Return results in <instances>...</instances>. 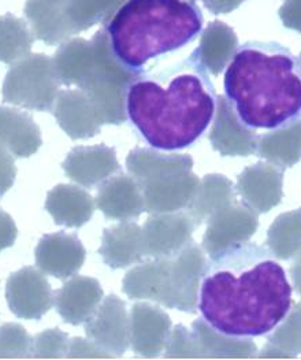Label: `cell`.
Returning a JSON list of instances; mask_svg holds the SVG:
<instances>
[{"label":"cell","mask_w":301,"mask_h":360,"mask_svg":"<svg viewBox=\"0 0 301 360\" xmlns=\"http://www.w3.org/2000/svg\"><path fill=\"white\" fill-rule=\"evenodd\" d=\"M199 297L205 322L244 338L273 332L292 307V288L282 266L266 247L250 241L210 257Z\"/></svg>","instance_id":"6da1fadb"},{"label":"cell","mask_w":301,"mask_h":360,"mask_svg":"<svg viewBox=\"0 0 301 360\" xmlns=\"http://www.w3.org/2000/svg\"><path fill=\"white\" fill-rule=\"evenodd\" d=\"M225 92L248 127L279 128L301 115L299 62L276 43H247L226 70Z\"/></svg>","instance_id":"7a4b0ae2"},{"label":"cell","mask_w":301,"mask_h":360,"mask_svg":"<svg viewBox=\"0 0 301 360\" xmlns=\"http://www.w3.org/2000/svg\"><path fill=\"white\" fill-rule=\"evenodd\" d=\"M217 98L212 84L196 65L193 73L173 78L167 86L137 79L127 94V115L152 147L184 150L199 140L212 121Z\"/></svg>","instance_id":"3957f363"},{"label":"cell","mask_w":301,"mask_h":360,"mask_svg":"<svg viewBox=\"0 0 301 360\" xmlns=\"http://www.w3.org/2000/svg\"><path fill=\"white\" fill-rule=\"evenodd\" d=\"M203 26L200 8L186 0H127L108 22L115 55L137 70L192 41Z\"/></svg>","instance_id":"277c9868"},{"label":"cell","mask_w":301,"mask_h":360,"mask_svg":"<svg viewBox=\"0 0 301 360\" xmlns=\"http://www.w3.org/2000/svg\"><path fill=\"white\" fill-rule=\"evenodd\" d=\"M53 66L60 84L77 85L96 107L101 124L122 125L127 120V94L140 73L115 55L108 32L92 40L72 39L55 53Z\"/></svg>","instance_id":"5b68a950"},{"label":"cell","mask_w":301,"mask_h":360,"mask_svg":"<svg viewBox=\"0 0 301 360\" xmlns=\"http://www.w3.org/2000/svg\"><path fill=\"white\" fill-rule=\"evenodd\" d=\"M205 266L204 250L189 243L174 257H156L132 269L122 289L130 299L152 300L167 309L193 312Z\"/></svg>","instance_id":"8992f818"},{"label":"cell","mask_w":301,"mask_h":360,"mask_svg":"<svg viewBox=\"0 0 301 360\" xmlns=\"http://www.w3.org/2000/svg\"><path fill=\"white\" fill-rule=\"evenodd\" d=\"M60 81L53 60L44 53L27 55L15 62L3 82V102L34 111L53 108Z\"/></svg>","instance_id":"52a82bcc"},{"label":"cell","mask_w":301,"mask_h":360,"mask_svg":"<svg viewBox=\"0 0 301 360\" xmlns=\"http://www.w3.org/2000/svg\"><path fill=\"white\" fill-rule=\"evenodd\" d=\"M257 226V214L243 202L236 200L207 221L203 250L210 257H218L233 247L248 243Z\"/></svg>","instance_id":"ba28073f"},{"label":"cell","mask_w":301,"mask_h":360,"mask_svg":"<svg viewBox=\"0 0 301 360\" xmlns=\"http://www.w3.org/2000/svg\"><path fill=\"white\" fill-rule=\"evenodd\" d=\"M85 332L113 358L122 356L130 344V318L125 302L115 295L107 296L87 321Z\"/></svg>","instance_id":"9c48e42d"},{"label":"cell","mask_w":301,"mask_h":360,"mask_svg":"<svg viewBox=\"0 0 301 360\" xmlns=\"http://www.w3.org/2000/svg\"><path fill=\"white\" fill-rule=\"evenodd\" d=\"M195 228L188 212L153 214L141 228L146 255L155 259L174 257L192 243Z\"/></svg>","instance_id":"30bf717a"},{"label":"cell","mask_w":301,"mask_h":360,"mask_svg":"<svg viewBox=\"0 0 301 360\" xmlns=\"http://www.w3.org/2000/svg\"><path fill=\"white\" fill-rule=\"evenodd\" d=\"M6 299L11 312L23 319H40L52 307L50 283L34 267H24L10 276Z\"/></svg>","instance_id":"8fae6325"},{"label":"cell","mask_w":301,"mask_h":360,"mask_svg":"<svg viewBox=\"0 0 301 360\" xmlns=\"http://www.w3.org/2000/svg\"><path fill=\"white\" fill-rule=\"evenodd\" d=\"M210 141L222 156H250L256 154L259 136L238 117L225 96H218Z\"/></svg>","instance_id":"7c38bea8"},{"label":"cell","mask_w":301,"mask_h":360,"mask_svg":"<svg viewBox=\"0 0 301 360\" xmlns=\"http://www.w3.org/2000/svg\"><path fill=\"white\" fill-rule=\"evenodd\" d=\"M200 179L189 173L165 174L139 184L146 211L150 214L177 212L191 205Z\"/></svg>","instance_id":"4fadbf2b"},{"label":"cell","mask_w":301,"mask_h":360,"mask_svg":"<svg viewBox=\"0 0 301 360\" xmlns=\"http://www.w3.org/2000/svg\"><path fill=\"white\" fill-rule=\"evenodd\" d=\"M172 332L170 316L159 307L137 303L130 312V345L143 358H156Z\"/></svg>","instance_id":"5bb4252c"},{"label":"cell","mask_w":301,"mask_h":360,"mask_svg":"<svg viewBox=\"0 0 301 360\" xmlns=\"http://www.w3.org/2000/svg\"><path fill=\"white\" fill-rule=\"evenodd\" d=\"M283 174L271 163H256L247 167L237 180L241 202L256 214H264L278 206L283 196Z\"/></svg>","instance_id":"9a60e30c"},{"label":"cell","mask_w":301,"mask_h":360,"mask_svg":"<svg viewBox=\"0 0 301 360\" xmlns=\"http://www.w3.org/2000/svg\"><path fill=\"white\" fill-rule=\"evenodd\" d=\"M85 262V248L75 234L53 233L44 236L36 248L37 267L52 277L69 278Z\"/></svg>","instance_id":"2e32d148"},{"label":"cell","mask_w":301,"mask_h":360,"mask_svg":"<svg viewBox=\"0 0 301 360\" xmlns=\"http://www.w3.org/2000/svg\"><path fill=\"white\" fill-rule=\"evenodd\" d=\"M52 110L59 127L73 140L91 139L101 133L99 112L81 89L59 92Z\"/></svg>","instance_id":"e0dca14e"},{"label":"cell","mask_w":301,"mask_h":360,"mask_svg":"<svg viewBox=\"0 0 301 360\" xmlns=\"http://www.w3.org/2000/svg\"><path fill=\"white\" fill-rule=\"evenodd\" d=\"M120 169L115 151L103 144L75 147L63 162L66 176L85 188H94L103 184L120 172Z\"/></svg>","instance_id":"ac0fdd59"},{"label":"cell","mask_w":301,"mask_h":360,"mask_svg":"<svg viewBox=\"0 0 301 360\" xmlns=\"http://www.w3.org/2000/svg\"><path fill=\"white\" fill-rule=\"evenodd\" d=\"M96 205L108 219L118 221L137 218L146 211L139 182L124 174L110 177L101 184Z\"/></svg>","instance_id":"d6986e66"},{"label":"cell","mask_w":301,"mask_h":360,"mask_svg":"<svg viewBox=\"0 0 301 360\" xmlns=\"http://www.w3.org/2000/svg\"><path fill=\"white\" fill-rule=\"evenodd\" d=\"M101 299L103 289L99 281L78 276L56 292L55 306L65 322L77 326L92 316Z\"/></svg>","instance_id":"ffe728a7"},{"label":"cell","mask_w":301,"mask_h":360,"mask_svg":"<svg viewBox=\"0 0 301 360\" xmlns=\"http://www.w3.org/2000/svg\"><path fill=\"white\" fill-rule=\"evenodd\" d=\"M238 49V39L234 30L222 21H214L205 27L200 46L192 60L205 73L221 75Z\"/></svg>","instance_id":"44dd1931"},{"label":"cell","mask_w":301,"mask_h":360,"mask_svg":"<svg viewBox=\"0 0 301 360\" xmlns=\"http://www.w3.org/2000/svg\"><path fill=\"white\" fill-rule=\"evenodd\" d=\"M99 252L111 269H125L140 262L146 257L143 229L134 222H122L105 229Z\"/></svg>","instance_id":"7402d4cb"},{"label":"cell","mask_w":301,"mask_h":360,"mask_svg":"<svg viewBox=\"0 0 301 360\" xmlns=\"http://www.w3.org/2000/svg\"><path fill=\"white\" fill-rule=\"evenodd\" d=\"M46 208L56 225L81 228L92 218L95 202L84 189L59 184L49 193Z\"/></svg>","instance_id":"603a6c76"},{"label":"cell","mask_w":301,"mask_h":360,"mask_svg":"<svg viewBox=\"0 0 301 360\" xmlns=\"http://www.w3.org/2000/svg\"><path fill=\"white\" fill-rule=\"evenodd\" d=\"M200 359H253L257 354L256 344L250 338L225 335L214 329L204 319L192 325Z\"/></svg>","instance_id":"cb8c5ba5"},{"label":"cell","mask_w":301,"mask_h":360,"mask_svg":"<svg viewBox=\"0 0 301 360\" xmlns=\"http://www.w3.org/2000/svg\"><path fill=\"white\" fill-rule=\"evenodd\" d=\"M0 143L17 158L32 156L41 146L40 128L24 111L0 107Z\"/></svg>","instance_id":"d4e9b609"},{"label":"cell","mask_w":301,"mask_h":360,"mask_svg":"<svg viewBox=\"0 0 301 360\" xmlns=\"http://www.w3.org/2000/svg\"><path fill=\"white\" fill-rule=\"evenodd\" d=\"M70 0H27L25 15L36 39L49 46L68 41L72 34L65 21V8Z\"/></svg>","instance_id":"484cf974"},{"label":"cell","mask_w":301,"mask_h":360,"mask_svg":"<svg viewBox=\"0 0 301 360\" xmlns=\"http://www.w3.org/2000/svg\"><path fill=\"white\" fill-rule=\"evenodd\" d=\"M256 155L281 170L301 160V118L259 137Z\"/></svg>","instance_id":"4316f807"},{"label":"cell","mask_w":301,"mask_h":360,"mask_svg":"<svg viewBox=\"0 0 301 360\" xmlns=\"http://www.w3.org/2000/svg\"><path fill=\"white\" fill-rule=\"evenodd\" d=\"M130 176L139 184L165 174L189 173L193 159L189 155L163 154L150 148H136L126 158Z\"/></svg>","instance_id":"83f0119b"},{"label":"cell","mask_w":301,"mask_h":360,"mask_svg":"<svg viewBox=\"0 0 301 360\" xmlns=\"http://www.w3.org/2000/svg\"><path fill=\"white\" fill-rule=\"evenodd\" d=\"M236 202L233 182L222 174H208L199 182L196 193L188 206V214L199 226L215 212Z\"/></svg>","instance_id":"f1b7e54d"},{"label":"cell","mask_w":301,"mask_h":360,"mask_svg":"<svg viewBox=\"0 0 301 360\" xmlns=\"http://www.w3.org/2000/svg\"><path fill=\"white\" fill-rule=\"evenodd\" d=\"M127 0H70L65 8V21L72 36L96 24H107Z\"/></svg>","instance_id":"f546056e"},{"label":"cell","mask_w":301,"mask_h":360,"mask_svg":"<svg viewBox=\"0 0 301 360\" xmlns=\"http://www.w3.org/2000/svg\"><path fill=\"white\" fill-rule=\"evenodd\" d=\"M267 247L273 257L288 260L301 252V208L278 215L267 232Z\"/></svg>","instance_id":"4dcf8cb0"},{"label":"cell","mask_w":301,"mask_h":360,"mask_svg":"<svg viewBox=\"0 0 301 360\" xmlns=\"http://www.w3.org/2000/svg\"><path fill=\"white\" fill-rule=\"evenodd\" d=\"M34 34L25 21L11 14L0 17V62L14 65L26 58L33 47Z\"/></svg>","instance_id":"1f68e13d"},{"label":"cell","mask_w":301,"mask_h":360,"mask_svg":"<svg viewBox=\"0 0 301 360\" xmlns=\"http://www.w3.org/2000/svg\"><path fill=\"white\" fill-rule=\"evenodd\" d=\"M33 358V340L24 326L4 323L0 326V359Z\"/></svg>","instance_id":"d6a6232c"},{"label":"cell","mask_w":301,"mask_h":360,"mask_svg":"<svg viewBox=\"0 0 301 360\" xmlns=\"http://www.w3.org/2000/svg\"><path fill=\"white\" fill-rule=\"evenodd\" d=\"M267 340L270 344L297 358L301 354V303L286 314Z\"/></svg>","instance_id":"836d02e7"},{"label":"cell","mask_w":301,"mask_h":360,"mask_svg":"<svg viewBox=\"0 0 301 360\" xmlns=\"http://www.w3.org/2000/svg\"><path fill=\"white\" fill-rule=\"evenodd\" d=\"M70 338L59 329H49L33 340L34 359H62L66 358Z\"/></svg>","instance_id":"e575fe53"},{"label":"cell","mask_w":301,"mask_h":360,"mask_svg":"<svg viewBox=\"0 0 301 360\" xmlns=\"http://www.w3.org/2000/svg\"><path fill=\"white\" fill-rule=\"evenodd\" d=\"M166 359H200L196 337L192 330L178 325L167 338L165 347Z\"/></svg>","instance_id":"d590c367"},{"label":"cell","mask_w":301,"mask_h":360,"mask_svg":"<svg viewBox=\"0 0 301 360\" xmlns=\"http://www.w3.org/2000/svg\"><path fill=\"white\" fill-rule=\"evenodd\" d=\"M68 359H110L113 358L105 351H103L101 347H98L92 340H85L75 337L69 342L68 349Z\"/></svg>","instance_id":"8d00e7d4"},{"label":"cell","mask_w":301,"mask_h":360,"mask_svg":"<svg viewBox=\"0 0 301 360\" xmlns=\"http://www.w3.org/2000/svg\"><path fill=\"white\" fill-rule=\"evenodd\" d=\"M17 167L14 156L0 143V196H3L14 184Z\"/></svg>","instance_id":"74e56055"},{"label":"cell","mask_w":301,"mask_h":360,"mask_svg":"<svg viewBox=\"0 0 301 360\" xmlns=\"http://www.w3.org/2000/svg\"><path fill=\"white\" fill-rule=\"evenodd\" d=\"M279 18L285 27L301 33V0H285L279 8Z\"/></svg>","instance_id":"f35d334b"},{"label":"cell","mask_w":301,"mask_h":360,"mask_svg":"<svg viewBox=\"0 0 301 360\" xmlns=\"http://www.w3.org/2000/svg\"><path fill=\"white\" fill-rule=\"evenodd\" d=\"M17 225L14 219L0 210V251L11 247L17 238Z\"/></svg>","instance_id":"ab89813d"},{"label":"cell","mask_w":301,"mask_h":360,"mask_svg":"<svg viewBox=\"0 0 301 360\" xmlns=\"http://www.w3.org/2000/svg\"><path fill=\"white\" fill-rule=\"evenodd\" d=\"M245 0H203L212 14H227L238 8Z\"/></svg>","instance_id":"60d3db41"},{"label":"cell","mask_w":301,"mask_h":360,"mask_svg":"<svg viewBox=\"0 0 301 360\" xmlns=\"http://www.w3.org/2000/svg\"><path fill=\"white\" fill-rule=\"evenodd\" d=\"M259 358L260 359H295L293 355L285 352L283 349L278 348L270 342L263 347V349L259 354Z\"/></svg>","instance_id":"b9f144b4"},{"label":"cell","mask_w":301,"mask_h":360,"mask_svg":"<svg viewBox=\"0 0 301 360\" xmlns=\"http://www.w3.org/2000/svg\"><path fill=\"white\" fill-rule=\"evenodd\" d=\"M293 264L290 266V277L293 281L295 290L301 296V252L296 255Z\"/></svg>","instance_id":"7bdbcfd3"},{"label":"cell","mask_w":301,"mask_h":360,"mask_svg":"<svg viewBox=\"0 0 301 360\" xmlns=\"http://www.w3.org/2000/svg\"><path fill=\"white\" fill-rule=\"evenodd\" d=\"M299 66H300V70H301V53H300V56H299Z\"/></svg>","instance_id":"ee69618b"}]
</instances>
